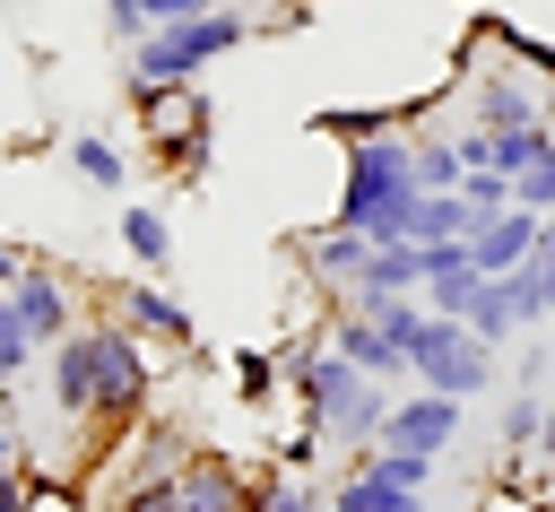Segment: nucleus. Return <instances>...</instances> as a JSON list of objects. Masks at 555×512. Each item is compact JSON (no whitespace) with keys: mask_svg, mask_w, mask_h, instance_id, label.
Here are the masks:
<instances>
[{"mask_svg":"<svg viewBox=\"0 0 555 512\" xmlns=\"http://www.w3.org/2000/svg\"><path fill=\"white\" fill-rule=\"evenodd\" d=\"M278 382H286V364H278V356H260V347H243V356H234V391H243L251 408H260Z\"/></svg>","mask_w":555,"mask_h":512,"instance_id":"28","label":"nucleus"},{"mask_svg":"<svg viewBox=\"0 0 555 512\" xmlns=\"http://www.w3.org/2000/svg\"><path fill=\"white\" fill-rule=\"evenodd\" d=\"M416 121V104H330V113H312V130L321 139H382V130H408Z\"/></svg>","mask_w":555,"mask_h":512,"instance_id":"18","label":"nucleus"},{"mask_svg":"<svg viewBox=\"0 0 555 512\" xmlns=\"http://www.w3.org/2000/svg\"><path fill=\"white\" fill-rule=\"evenodd\" d=\"M468 286H477V269H451V278H425V304L460 321V304H468Z\"/></svg>","mask_w":555,"mask_h":512,"instance_id":"32","label":"nucleus"},{"mask_svg":"<svg viewBox=\"0 0 555 512\" xmlns=\"http://www.w3.org/2000/svg\"><path fill=\"white\" fill-rule=\"evenodd\" d=\"M26 260H35V252H17V243H0V295L17 286V269H26Z\"/></svg>","mask_w":555,"mask_h":512,"instance_id":"35","label":"nucleus"},{"mask_svg":"<svg viewBox=\"0 0 555 512\" xmlns=\"http://www.w3.org/2000/svg\"><path fill=\"white\" fill-rule=\"evenodd\" d=\"M295 260H304V278L321 286V295H356V278H364V260H373V234H356V226H338V217H321V226H304L295 234Z\"/></svg>","mask_w":555,"mask_h":512,"instance_id":"7","label":"nucleus"},{"mask_svg":"<svg viewBox=\"0 0 555 512\" xmlns=\"http://www.w3.org/2000/svg\"><path fill=\"white\" fill-rule=\"evenodd\" d=\"M104 512H182V469H156V477H113Z\"/></svg>","mask_w":555,"mask_h":512,"instance_id":"24","label":"nucleus"},{"mask_svg":"<svg viewBox=\"0 0 555 512\" xmlns=\"http://www.w3.org/2000/svg\"><path fill=\"white\" fill-rule=\"evenodd\" d=\"M0 469H26V434H17L9 408H0Z\"/></svg>","mask_w":555,"mask_h":512,"instance_id":"33","label":"nucleus"},{"mask_svg":"<svg viewBox=\"0 0 555 512\" xmlns=\"http://www.w3.org/2000/svg\"><path fill=\"white\" fill-rule=\"evenodd\" d=\"M234 9H260V17H269V9H278V0H234Z\"/></svg>","mask_w":555,"mask_h":512,"instance_id":"38","label":"nucleus"},{"mask_svg":"<svg viewBox=\"0 0 555 512\" xmlns=\"http://www.w3.org/2000/svg\"><path fill=\"white\" fill-rule=\"evenodd\" d=\"M538 269H546V295H555V217H546V243H538Z\"/></svg>","mask_w":555,"mask_h":512,"instance_id":"37","label":"nucleus"},{"mask_svg":"<svg viewBox=\"0 0 555 512\" xmlns=\"http://www.w3.org/2000/svg\"><path fill=\"white\" fill-rule=\"evenodd\" d=\"M416 182L425 191H460L468 182V139H416Z\"/></svg>","mask_w":555,"mask_h":512,"instance_id":"26","label":"nucleus"},{"mask_svg":"<svg viewBox=\"0 0 555 512\" xmlns=\"http://www.w3.org/2000/svg\"><path fill=\"white\" fill-rule=\"evenodd\" d=\"M95 9H104V35H113L121 52H130V43L147 35V9H139V0H95Z\"/></svg>","mask_w":555,"mask_h":512,"instance_id":"31","label":"nucleus"},{"mask_svg":"<svg viewBox=\"0 0 555 512\" xmlns=\"http://www.w3.org/2000/svg\"><path fill=\"white\" fill-rule=\"evenodd\" d=\"M199 443L173 425V417H139V443L121 434V477H156V469H182Z\"/></svg>","mask_w":555,"mask_h":512,"instance_id":"16","label":"nucleus"},{"mask_svg":"<svg viewBox=\"0 0 555 512\" xmlns=\"http://www.w3.org/2000/svg\"><path fill=\"white\" fill-rule=\"evenodd\" d=\"M538 243H546V217H538V208H520V200L468 226V260H477L486 278H503V269H520V260H538Z\"/></svg>","mask_w":555,"mask_h":512,"instance_id":"9","label":"nucleus"},{"mask_svg":"<svg viewBox=\"0 0 555 512\" xmlns=\"http://www.w3.org/2000/svg\"><path fill=\"white\" fill-rule=\"evenodd\" d=\"M460 408L468 399H451V391H399L390 399V425H382V443H399V451H425V460H442L451 451V434H460Z\"/></svg>","mask_w":555,"mask_h":512,"instance_id":"8","label":"nucleus"},{"mask_svg":"<svg viewBox=\"0 0 555 512\" xmlns=\"http://www.w3.org/2000/svg\"><path fill=\"white\" fill-rule=\"evenodd\" d=\"M113 312L147 338V347H191L199 338V321H191V304L182 295H165L156 278H130V286H113Z\"/></svg>","mask_w":555,"mask_h":512,"instance_id":"11","label":"nucleus"},{"mask_svg":"<svg viewBox=\"0 0 555 512\" xmlns=\"http://www.w3.org/2000/svg\"><path fill=\"white\" fill-rule=\"evenodd\" d=\"M182 512H251V477L225 460V451H191L182 460Z\"/></svg>","mask_w":555,"mask_h":512,"instance_id":"14","label":"nucleus"},{"mask_svg":"<svg viewBox=\"0 0 555 512\" xmlns=\"http://www.w3.org/2000/svg\"><path fill=\"white\" fill-rule=\"evenodd\" d=\"M546 356H555V321H546Z\"/></svg>","mask_w":555,"mask_h":512,"instance_id":"40","label":"nucleus"},{"mask_svg":"<svg viewBox=\"0 0 555 512\" xmlns=\"http://www.w3.org/2000/svg\"><path fill=\"white\" fill-rule=\"evenodd\" d=\"M113 226H121V252H130V260H139L147 278H156V269L173 260V226H165V208H147V200H130V208H121Z\"/></svg>","mask_w":555,"mask_h":512,"instance_id":"20","label":"nucleus"},{"mask_svg":"<svg viewBox=\"0 0 555 512\" xmlns=\"http://www.w3.org/2000/svg\"><path fill=\"white\" fill-rule=\"evenodd\" d=\"M460 321H468V330H477L486 347H512V338H520V312H512V286H503V278H486V269H477V286H468V304H460Z\"/></svg>","mask_w":555,"mask_h":512,"instance_id":"19","label":"nucleus"},{"mask_svg":"<svg viewBox=\"0 0 555 512\" xmlns=\"http://www.w3.org/2000/svg\"><path fill=\"white\" fill-rule=\"evenodd\" d=\"M494 356H503V347H486L468 321H451V312L425 304V321H416V338H408V382L451 391V399H477V391H494Z\"/></svg>","mask_w":555,"mask_h":512,"instance_id":"6","label":"nucleus"},{"mask_svg":"<svg viewBox=\"0 0 555 512\" xmlns=\"http://www.w3.org/2000/svg\"><path fill=\"white\" fill-rule=\"evenodd\" d=\"M61 165H69L87 191H121V182H130V156H121L104 130H69V139H61Z\"/></svg>","mask_w":555,"mask_h":512,"instance_id":"17","label":"nucleus"},{"mask_svg":"<svg viewBox=\"0 0 555 512\" xmlns=\"http://www.w3.org/2000/svg\"><path fill=\"white\" fill-rule=\"evenodd\" d=\"M35 512H87V503H78V495H61V486H43V495H35Z\"/></svg>","mask_w":555,"mask_h":512,"instance_id":"36","label":"nucleus"},{"mask_svg":"<svg viewBox=\"0 0 555 512\" xmlns=\"http://www.w3.org/2000/svg\"><path fill=\"white\" fill-rule=\"evenodd\" d=\"M147 9V26H165V17H199V9H217V0H139Z\"/></svg>","mask_w":555,"mask_h":512,"instance_id":"34","label":"nucleus"},{"mask_svg":"<svg viewBox=\"0 0 555 512\" xmlns=\"http://www.w3.org/2000/svg\"><path fill=\"white\" fill-rule=\"evenodd\" d=\"M468 121L477 130H529V121H546V104H538V87L512 61V69H477L468 78Z\"/></svg>","mask_w":555,"mask_h":512,"instance_id":"12","label":"nucleus"},{"mask_svg":"<svg viewBox=\"0 0 555 512\" xmlns=\"http://www.w3.org/2000/svg\"><path fill=\"white\" fill-rule=\"evenodd\" d=\"M251 35H260V17L234 9V0H217V9H199V17H165V26H147V35L130 43V87H182V78H199L208 61L243 52Z\"/></svg>","mask_w":555,"mask_h":512,"instance_id":"4","label":"nucleus"},{"mask_svg":"<svg viewBox=\"0 0 555 512\" xmlns=\"http://www.w3.org/2000/svg\"><path fill=\"white\" fill-rule=\"evenodd\" d=\"M425 182H416V139L408 130H382V139H356L347 165H338V226L373 234V243H408V217H416Z\"/></svg>","mask_w":555,"mask_h":512,"instance_id":"3","label":"nucleus"},{"mask_svg":"<svg viewBox=\"0 0 555 512\" xmlns=\"http://www.w3.org/2000/svg\"><path fill=\"white\" fill-rule=\"evenodd\" d=\"M35 356H43V338H35V330H26V312L0 295V391H9V382H17Z\"/></svg>","mask_w":555,"mask_h":512,"instance_id":"27","label":"nucleus"},{"mask_svg":"<svg viewBox=\"0 0 555 512\" xmlns=\"http://www.w3.org/2000/svg\"><path fill=\"white\" fill-rule=\"evenodd\" d=\"M130 113H139V139H147L156 165H173L182 182L208 174V130H217V113H208L199 78H182V87H130Z\"/></svg>","mask_w":555,"mask_h":512,"instance_id":"5","label":"nucleus"},{"mask_svg":"<svg viewBox=\"0 0 555 512\" xmlns=\"http://www.w3.org/2000/svg\"><path fill=\"white\" fill-rule=\"evenodd\" d=\"M546 417H555V399L520 382V391L503 399V425H494V434H503V451H538V434H546Z\"/></svg>","mask_w":555,"mask_h":512,"instance_id":"25","label":"nucleus"},{"mask_svg":"<svg viewBox=\"0 0 555 512\" xmlns=\"http://www.w3.org/2000/svg\"><path fill=\"white\" fill-rule=\"evenodd\" d=\"M251 512H330V486H312L295 469H260L251 477Z\"/></svg>","mask_w":555,"mask_h":512,"instance_id":"23","label":"nucleus"},{"mask_svg":"<svg viewBox=\"0 0 555 512\" xmlns=\"http://www.w3.org/2000/svg\"><path fill=\"white\" fill-rule=\"evenodd\" d=\"M468 226H477V208H468L460 191H425L416 217H408V243H460Z\"/></svg>","mask_w":555,"mask_h":512,"instance_id":"22","label":"nucleus"},{"mask_svg":"<svg viewBox=\"0 0 555 512\" xmlns=\"http://www.w3.org/2000/svg\"><path fill=\"white\" fill-rule=\"evenodd\" d=\"M330 512H425V495H408V486H390V477H373V469H347V477L330 486Z\"/></svg>","mask_w":555,"mask_h":512,"instance_id":"21","label":"nucleus"},{"mask_svg":"<svg viewBox=\"0 0 555 512\" xmlns=\"http://www.w3.org/2000/svg\"><path fill=\"white\" fill-rule=\"evenodd\" d=\"M512 200H520V208H538V217H555V139H546V156L512 182Z\"/></svg>","mask_w":555,"mask_h":512,"instance_id":"30","label":"nucleus"},{"mask_svg":"<svg viewBox=\"0 0 555 512\" xmlns=\"http://www.w3.org/2000/svg\"><path fill=\"white\" fill-rule=\"evenodd\" d=\"M9 304L26 312V330H35L43 347H61V338L78 330V286H69L52 260H26V269H17V286H9Z\"/></svg>","mask_w":555,"mask_h":512,"instance_id":"10","label":"nucleus"},{"mask_svg":"<svg viewBox=\"0 0 555 512\" xmlns=\"http://www.w3.org/2000/svg\"><path fill=\"white\" fill-rule=\"evenodd\" d=\"M382 295H425V243H373L347 304H382Z\"/></svg>","mask_w":555,"mask_h":512,"instance_id":"15","label":"nucleus"},{"mask_svg":"<svg viewBox=\"0 0 555 512\" xmlns=\"http://www.w3.org/2000/svg\"><path fill=\"white\" fill-rule=\"evenodd\" d=\"M546 121H555V104H546Z\"/></svg>","mask_w":555,"mask_h":512,"instance_id":"41","label":"nucleus"},{"mask_svg":"<svg viewBox=\"0 0 555 512\" xmlns=\"http://www.w3.org/2000/svg\"><path fill=\"white\" fill-rule=\"evenodd\" d=\"M330 347H338L356 373H373V382H399V373H408L399 338H390V330H382L364 304H338V312H330Z\"/></svg>","mask_w":555,"mask_h":512,"instance_id":"13","label":"nucleus"},{"mask_svg":"<svg viewBox=\"0 0 555 512\" xmlns=\"http://www.w3.org/2000/svg\"><path fill=\"white\" fill-rule=\"evenodd\" d=\"M460 200H468L477 217H494V208H512V174H494V165H468V182H460Z\"/></svg>","mask_w":555,"mask_h":512,"instance_id":"29","label":"nucleus"},{"mask_svg":"<svg viewBox=\"0 0 555 512\" xmlns=\"http://www.w3.org/2000/svg\"><path fill=\"white\" fill-rule=\"evenodd\" d=\"M17 9H26V0H0V17H17Z\"/></svg>","mask_w":555,"mask_h":512,"instance_id":"39","label":"nucleus"},{"mask_svg":"<svg viewBox=\"0 0 555 512\" xmlns=\"http://www.w3.org/2000/svg\"><path fill=\"white\" fill-rule=\"evenodd\" d=\"M147 382H156V364H147V338H139L121 312H104V321H78L61 347H43V391H52V408H61L69 425L130 434V425L147 417Z\"/></svg>","mask_w":555,"mask_h":512,"instance_id":"1","label":"nucleus"},{"mask_svg":"<svg viewBox=\"0 0 555 512\" xmlns=\"http://www.w3.org/2000/svg\"><path fill=\"white\" fill-rule=\"evenodd\" d=\"M286 382L304 391V417H312V443H347V451H373L382 425H390V382L356 373L330 338L321 347H278Z\"/></svg>","mask_w":555,"mask_h":512,"instance_id":"2","label":"nucleus"}]
</instances>
